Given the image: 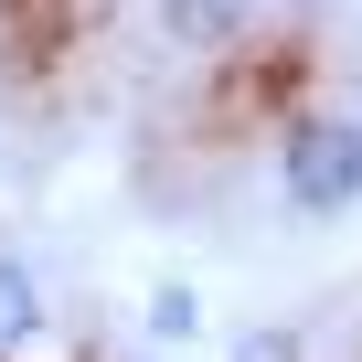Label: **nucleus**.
<instances>
[{
	"label": "nucleus",
	"instance_id": "nucleus-1",
	"mask_svg": "<svg viewBox=\"0 0 362 362\" xmlns=\"http://www.w3.org/2000/svg\"><path fill=\"white\" fill-rule=\"evenodd\" d=\"M277 192H288L309 224L351 214V203H362V128H351V117H288V139H277Z\"/></svg>",
	"mask_w": 362,
	"mask_h": 362
},
{
	"label": "nucleus",
	"instance_id": "nucleus-2",
	"mask_svg": "<svg viewBox=\"0 0 362 362\" xmlns=\"http://www.w3.org/2000/svg\"><path fill=\"white\" fill-rule=\"evenodd\" d=\"M245 22H256V0H160V33L181 54H224V43H245Z\"/></svg>",
	"mask_w": 362,
	"mask_h": 362
},
{
	"label": "nucleus",
	"instance_id": "nucleus-3",
	"mask_svg": "<svg viewBox=\"0 0 362 362\" xmlns=\"http://www.w3.org/2000/svg\"><path fill=\"white\" fill-rule=\"evenodd\" d=\"M33 330H43V288H33V267H11V256H0V362H11Z\"/></svg>",
	"mask_w": 362,
	"mask_h": 362
},
{
	"label": "nucleus",
	"instance_id": "nucleus-4",
	"mask_svg": "<svg viewBox=\"0 0 362 362\" xmlns=\"http://www.w3.org/2000/svg\"><path fill=\"white\" fill-rule=\"evenodd\" d=\"M149 330H160V341H192V330H203V288H181V277H170V288L149 298Z\"/></svg>",
	"mask_w": 362,
	"mask_h": 362
},
{
	"label": "nucleus",
	"instance_id": "nucleus-5",
	"mask_svg": "<svg viewBox=\"0 0 362 362\" xmlns=\"http://www.w3.org/2000/svg\"><path fill=\"white\" fill-rule=\"evenodd\" d=\"M235 362H298V330H277V320H267V330H245V341H235Z\"/></svg>",
	"mask_w": 362,
	"mask_h": 362
}]
</instances>
